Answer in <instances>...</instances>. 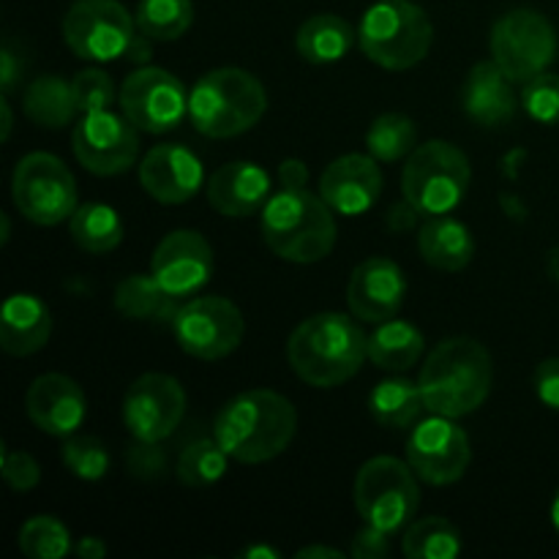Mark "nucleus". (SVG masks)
<instances>
[{
	"label": "nucleus",
	"instance_id": "7c9ffc66",
	"mask_svg": "<svg viewBox=\"0 0 559 559\" xmlns=\"http://www.w3.org/2000/svg\"><path fill=\"white\" fill-rule=\"evenodd\" d=\"M424 407L420 385L409 380H382L369 396V413L377 424L391 429H407Z\"/></svg>",
	"mask_w": 559,
	"mask_h": 559
},
{
	"label": "nucleus",
	"instance_id": "4468645a",
	"mask_svg": "<svg viewBox=\"0 0 559 559\" xmlns=\"http://www.w3.org/2000/svg\"><path fill=\"white\" fill-rule=\"evenodd\" d=\"M136 126L126 115H115L109 109L87 112L76 123L71 145L74 156L87 173L93 175H120L136 162L140 153V136Z\"/></svg>",
	"mask_w": 559,
	"mask_h": 559
},
{
	"label": "nucleus",
	"instance_id": "cd10ccee",
	"mask_svg": "<svg viewBox=\"0 0 559 559\" xmlns=\"http://www.w3.org/2000/svg\"><path fill=\"white\" fill-rule=\"evenodd\" d=\"M80 112L74 87L60 76H38L25 91V115L44 129H63Z\"/></svg>",
	"mask_w": 559,
	"mask_h": 559
},
{
	"label": "nucleus",
	"instance_id": "393cba45",
	"mask_svg": "<svg viewBox=\"0 0 559 559\" xmlns=\"http://www.w3.org/2000/svg\"><path fill=\"white\" fill-rule=\"evenodd\" d=\"M418 249L431 267L456 273L473 262L475 238L467 224L451 216H431L418 233Z\"/></svg>",
	"mask_w": 559,
	"mask_h": 559
},
{
	"label": "nucleus",
	"instance_id": "603ef678",
	"mask_svg": "<svg viewBox=\"0 0 559 559\" xmlns=\"http://www.w3.org/2000/svg\"><path fill=\"white\" fill-rule=\"evenodd\" d=\"M0 109H3V140H9V136H11V126H14V118H11L9 98H3V102H0Z\"/></svg>",
	"mask_w": 559,
	"mask_h": 559
},
{
	"label": "nucleus",
	"instance_id": "72a5a7b5",
	"mask_svg": "<svg viewBox=\"0 0 559 559\" xmlns=\"http://www.w3.org/2000/svg\"><path fill=\"white\" fill-rule=\"evenodd\" d=\"M415 123L407 115H380L366 131V147L377 162H399L415 151Z\"/></svg>",
	"mask_w": 559,
	"mask_h": 559
},
{
	"label": "nucleus",
	"instance_id": "f03ea898",
	"mask_svg": "<svg viewBox=\"0 0 559 559\" xmlns=\"http://www.w3.org/2000/svg\"><path fill=\"white\" fill-rule=\"evenodd\" d=\"M287 358L304 382L314 388H336L358 374L369 358V336L347 314L322 311L295 328Z\"/></svg>",
	"mask_w": 559,
	"mask_h": 559
},
{
	"label": "nucleus",
	"instance_id": "9b49d317",
	"mask_svg": "<svg viewBox=\"0 0 559 559\" xmlns=\"http://www.w3.org/2000/svg\"><path fill=\"white\" fill-rule=\"evenodd\" d=\"M134 27L136 20L118 0H76L63 20V38L76 58L107 63L123 58Z\"/></svg>",
	"mask_w": 559,
	"mask_h": 559
},
{
	"label": "nucleus",
	"instance_id": "864d4df0",
	"mask_svg": "<svg viewBox=\"0 0 559 559\" xmlns=\"http://www.w3.org/2000/svg\"><path fill=\"white\" fill-rule=\"evenodd\" d=\"M551 524H555V530L559 533V489H557L555 500H551Z\"/></svg>",
	"mask_w": 559,
	"mask_h": 559
},
{
	"label": "nucleus",
	"instance_id": "e433bc0d",
	"mask_svg": "<svg viewBox=\"0 0 559 559\" xmlns=\"http://www.w3.org/2000/svg\"><path fill=\"white\" fill-rule=\"evenodd\" d=\"M63 464L80 480H102L109 469V451L96 437L71 435L63 445Z\"/></svg>",
	"mask_w": 559,
	"mask_h": 559
},
{
	"label": "nucleus",
	"instance_id": "49530a36",
	"mask_svg": "<svg viewBox=\"0 0 559 559\" xmlns=\"http://www.w3.org/2000/svg\"><path fill=\"white\" fill-rule=\"evenodd\" d=\"M415 218H418V211L407 200L388 211V224H391L393 233H407V229H413Z\"/></svg>",
	"mask_w": 559,
	"mask_h": 559
},
{
	"label": "nucleus",
	"instance_id": "4c0bfd02",
	"mask_svg": "<svg viewBox=\"0 0 559 559\" xmlns=\"http://www.w3.org/2000/svg\"><path fill=\"white\" fill-rule=\"evenodd\" d=\"M524 109L530 118L538 123L557 126L559 123V76L557 74H538L530 82H524L522 93Z\"/></svg>",
	"mask_w": 559,
	"mask_h": 559
},
{
	"label": "nucleus",
	"instance_id": "20e7f679",
	"mask_svg": "<svg viewBox=\"0 0 559 559\" xmlns=\"http://www.w3.org/2000/svg\"><path fill=\"white\" fill-rule=\"evenodd\" d=\"M262 240L287 262L325 260L336 246L331 205L306 189H282L262 207Z\"/></svg>",
	"mask_w": 559,
	"mask_h": 559
},
{
	"label": "nucleus",
	"instance_id": "4be33fe9",
	"mask_svg": "<svg viewBox=\"0 0 559 559\" xmlns=\"http://www.w3.org/2000/svg\"><path fill=\"white\" fill-rule=\"evenodd\" d=\"M271 194V178L262 167L251 162L224 164L207 180V200L222 216H251L265 207Z\"/></svg>",
	"mask_w": 559,
	"mask_h": 559
},
{
	"label": "nucleus",
	"instance_id": "a878e982",
	"mask_svg": "<svg viewBox=\"0 0 559 559\" xmlns=\"http://www.w3.org/2000/svg\"><path fill=\"white\" fill-rule=\"evenodd\" d=\"M424 353V333L404 320L380 322L369 336V358L382 371H407Z\"/></svg>",
	"mask_w": 559,
	"mask_h": 559
},
{
	"label": "nucleus",
	"instance_id": "bb28decb",
	"mask_svg": "<svg viewBox=\"0 0 559 559\" xmlns=\"http://www.w3.org/2000/svg\"><path fill=\"white\" fill-rule=\"evenodd\" d=\"M353 27L347 20L336 14H317L300 25L298 38V52L300 58L309 63H336L353 47Z\"/></svg>",
	"mask_w": 559,
	"mask_h": 559
},
{
	"label": "nucleus",
	"instance_id": "6e6d98bb",
	"mask_svg": "<svg viewBox=\"0 0 559 559\" xmlns=\"http://www.w3.org/2000/svg\"><path fill=\"white\" fill-rule=\"evenodd\" d=\"M9 233H11V224H9V216H3V243L9 240Z\"/></svg>",
	"mask_w": 559,
	"mask_h": 559
},
{
	"label": "nucleus",
	"instance_id": "9d476101",
	"mask_svg": "<svg viewBox=\"0 0 559 559\" xmlns=\"http://www.w3.org/2000/svg\"><path fill=\"white\" fill-rule=\"evenodd\" d=\"M491 58L511 76V82H530L555 63V25L540 11H508L495 22V31H491Z\"/></svg>",
	"mask_w": 559,
	"mask_h": 559
},
{
	"label": "nucleus",
	"instance_id": "7ed1b4c3",
	"mask_svg": "<svg viewBox=\"0 0 559 559\" xmlns=\"http://www.w3.org/2000/svg\"><path fill=\"white\" fill-rule=\"evenodd\" d=\"M491 369L489 349L467 336L442 342L420 369V396L431 415L462 418L475 413L489 399Z\"/></svg>",
	"mask_w": 559,
	"mask_h": 559
},
{
	"label": "nucleus",
	"instance_id": "f704fd0d",
	"mask_svg": "<svg viewBox=\"0 0 559 559\" xmlns=\"http://www.w3.org/2000/svg\"><path fill=\"white\" fill-rule=\"evenodd\" d=\"M227 451L218 440H197L178 456V478L186 486H211L227 473Z\"/></svg>",
	"mask_w": 559,
	"mask_h": 559
},
{
	"label": "nucleus",
	"instance_id": "a18cd8bd",
	"mask_svg": "<svg viewBox=\"0 0 559 559\" xmlns=\"http://www.w3.org/2000/svg\"><path fill=\"white\" fill-rule=\"evenodd\" d=\"M20 76H22L20 58L11 52V47H3V52H0V87H3V96H9V93L14 91Z\"/></svg>",
	"mask_w": 559,
	"mask_h": 559
},
{
	"label": "nucleus",
	"instance_id": "8fccbe9b",
	"mask_svg": "<svg viewBox=\"0 0 559 559\" xmlns=\"http://www.w3.org/2000/svg\"><path fill=\"white\" fill-rule=\"evenodd\" d=\"M298 559H311V557H333V559H342L344 555L338 549H331V546H306V549H300Z\"/></svg>",
	"mask_w": 559,
	"mask_h": 559
},
{
	"label": "nucleus",
	"instance_id": "6ab92c4d",
	"mask_svg": "<svg viewBox=\"0 0 559 559\" xmlns=\"http://www.w3.org/2000/svg\"><path fill=\"white\" fill-rule=\"evenodd\" d=\"M382 191V173L374 164V156H349L328 164L320 178V197L331 205V211L342 216H360L369 211Z\"/></svg>",
	"mask_w": 559,
	"mask_h": 559
},
{
	"label": "nucleus",
	"instance_id": "a211bd4d",
	"mask_svg": "<svg viewBox=\"0 0 559 559\" xmlns=\"http://www.w3.org/2000/svg\"><path fill=\"white\" fill-rule=\"evenodd\" d=\"M407 295V278L402 267L388 257H371L353 271L347 284V304L353 317L364 322L393 320Z\"/></svg>",
	"mask_w": 559,
	"mask_h": 559
},
{
	"label": "nucleus",
	"instance_id": "ddd939ff",
	"mask_svg": "<svg viewBox=\"0 0 559 559\" xmlns=\"http://www.w3.org/2000/svg\"><path fill=\"white\" fill-rule=\"evenodd\" d=\"M120 109L140 131L164 134L189 112V96L178 76L156 66H145L126 76L120 87Z\"/></svg>",
	"mask_w": 559,
	"mask_h": 559
},
{
	"label": "nucleus",
	"instance_id": "c9c22d12",
	"mask_svg": "<svg viewBox=\"0 0 559 559\" xmlns=\"http://www.w3.org/2000/svg\"><path fill=\"white\" fill-rule=\"evenodd\" d=\"M20 549L31 559H60L71 551V535L55 516H33L22 524Z\"/></svg>",
	"mask_w": 559,
	"mask_h": 559
},
{
	"label": "nucleus",
	"instance_id": "423d86ee",
	"mask_svg": "<svg viewBox=\"0 0 559 559\" xmlns=\"http://www.w3.org/2000/svg\"><path fill=\"white\" fill-rule=\"evenodd\" d=\"M358 38L371 63L404 71L429 55L435 27L420 5L409 0H380L360 20Z\"/></svg>",
	"mask_w": 559,
	"mask_h": 559
},
{
	"label": "nucleus",
	"instance_id": "37998d69",
	"mask_svg": "<svg viewBox=\"0 0 559 559\" xmlns=\"http://www.w3.org/2000/svg\"><path fill=\"white\" fill-rule=\"evenodd\" d=\"M388 555V533L366 524L353 540V557L355 559H382Z\"/></svg>",
	"mask_w": 559,
	"mask_h": 559
},
{
	"label": "nucleus",
	"instance_id": "79ce46f5",
	"mask_svg": "<svg viewBox=\"0 0 559 559\" xmlns=\"http://www.w3.org/2000/svg\"><path fill=\"white\" fill-rule=\"evenodd\" d=\"M535 393L546 407L559 413V358H546L535 369Z\"/></svg>",
	"mask_w": 559,
	"mask_h": 559
},
{
	"label": "nucleus",
	"instance_id": "aec40b11",
	"mask_svg": "<svg viewBox=\"0 0 559 559\" xmlns=\"http://www.w3.org/2000/svg\"><path fill=\"white\" fill-rule=\"evenodd\" d=\"M25 407L33 424L41 431L55 437H71L85 424L87 399L71 377L44 374L27 388Z\"/></svg>",
	"mask_w": 559,
	"mask_h": 559
},
{
	"label": "nucleus",
	"instance_id": "f257e3e1",
	"mask_svg": "<svg viewBox=\"0 0 559 559\" xmlns=\"http://www.w3.org/2000/svg\"><path fill=\"white\" fill-rule=\"evenodd\" d=\"M298 429L289 399L276 391H246L229 399L216 418V440L229 459L262 464L287 451Z\"/></svg>",
	"mask_w": 559,
	"mask_h": 559
},
{
	"label": "nucleus",
	"instance_id": "412c9836",
	"mask_svg": "<svg viewBox=\"0 0 559 559\" xmlns=\"http://www.w3.org/2000/svg\"><path fill=\"white\" fill-rule=\"evenodd\" d=\"M140 183L153 200L180 205L200 191L202 162L180 145H158L142 158Z\"/></svg>",
	"mask_w": 559,
	"mask_h": 559
},
{
	"label": "nucleus",
	"instance_id": "b1692460",
	"mask_svg": "<svg viewBox=\"0 0 559 559\" xmlns=\"http://www.w3.org/2000/svg\"><path fill=\"white\" fill-rule=\"evenodd\" d=\"M52 317L36 295H11L0 314V347L14 358L38 353L49 342Z\"/></svg>",
	"mask_w": 559,
	"mask_h": 559
},
{
	"label": "nucleus",
	"instance_id": "5701e85b",
	"mask_svg": "<svg viewBox=\"0 0 559 559\" xmlns=\"http://www.w3.org/2000/svg\"><path fill=\"white\" fill-rule=\"evenodd\" d=\"M462 104L469 120L478 126H502L516 115V93L511 87V76L495 63V60H484V63L473 66L467 82L462 87Z\"/></svg>",
	"mask_w": 559,
	"mask_h": 559
},
{
	"label": "nucleus",
	"instance_id": "f8f14e48",
	"mask_svg": "<svg viewBox=\"0 0 559 559\" xmlns=\"http://www.w3.org/2000/svg\"><path fill=\"white\" fill-rule=\"evenodd\" d=\"M175 338L200 360L227 358L243 342V314L227 298H197L178 309L173 320Z\"/></svg>",
	"mask_w": 559,
	"mask_h": 559
},
{
	"label": "nucleus",
	"instance_id": "2eb2a0df",
	"mask_svg": "<svg viewBox=\"0 0 559 559\" xmlns=\"http://www.w3.org/2000/svg\"><path fill=\"white\" fill-rule=\"evenodd\" d=\"M186 393L169 374H142L123 399V424L136 442H162L180 426Z\"/></svg>",
	"mask_w": 559,
	"mask_h": 559
},
{
	"label": "nucleus",
	"instance_id": "58836bf2",
	"mask_svg": "<svg viewBox=\"0 0 559 559\" xmlns=\"http://www.w3.org/2000/svg\"><path fill=\"white\" fill-rule=\"evenodd\" d=\"M71 87H74L76 107H80L82 115L109 109V104H112V98H115L112 80H109L102 69L80 71V74L71 80Z\"/></svg>",
	"mask_w": 559,
	"mask_h": 559
},
{
	"label": "nucleus",
	"instance_id": "39448f33",
	"mask_svg": "<svg viewBox=\"0 0 559 559\" xmlns=\"http://www.w3.org/2000/svg\"><path fill=\"white\" fill-rule=\"evenodd\" d=\"M267 109L265 87L240 69L207 71L189 93V115L197 131L211 140H229L260 123Z\"/></svg>",
	"mask_w": 559,
	"mask_h": 559
},
{
	"label": "nucleus",
	"instance_id": "0eeeda50",
	"mask_svg": "<svg viewBox=\"0 0 559 559\" xmlns=\"http://www.w3.org/2000/svg\"><path fill=\"white\" fill-rule=\"evenodd\" d=\"M469 162L451 142H426L409 153L402 173L404 200L424 216H445L469 189Z\"/></svg>",
	"mask_w": 559,
	"mask_h": 559
},
{
	"label": "nucleus",
	"instance_id": "5fc2aeb1",
	"mask_svg": "<svg viewBox=\"0 0 559 559\" xmlns=\"http://www.w3.org/2000/svg\"><path fill=\"white\" fill-rule=\"evenodd\" d=\"M549 271H551V276H555L557 282H559V249L551 251V257H549Z\"/></svg>",
	"mask_w": 559,
	"mask_h": 559
},
{
	"label": "nucleus",
	"instance_id": "ea45409f",
	"mask_svg": "<svg viewBox=\"0 0 559 559\" xmlns=\"http://www.w3.org/2000/svg\"><path fill=\"white\" fill-rule=\"evenodd\" d=\"M3 480L11 491H31L41 480V469L31 453L3 451Z\"/></svg>",
	"mask_w": 559,
	"mask_h": 559
},
{
	"label": "nucleus",
	"instance_id": "3c124183",
	"mask_svg": "<svg viewBox=\"0 0 559 559\" xmlns=\"http://www.w3.org/2000/svg\"><path fill=\"white\" fill-rule=\"evenodd\" d=\"M240 557H246V559H260V557L276 559L278 551L276 549H267V546H251V549L240 551Z\"/></svg>",
	"mask_w": 559,
	"mask_h": 559
},
{
	"label": "nucleus",
	"instance_id": "2f4dec72",
	"mask_svg": "<svg viewBox=\"0 0 559 559\" xmlns=\"http://www.w3.org/2000/svg\"><path fill=\"white\" fill-rule=\"evenodd\" d=\"M409 559H451L462 551V533L442 516H429L407 530L402 544Z\"/></svg>",
	"mask_w": 559,
	"mask_h": 559
},
{
	"label": "nucleus",
	"instance_id": "f3484780",
	"mask_svg": "<svg viewBox=\"0 0 559 559\" xmlns=\"http://www.w3.org/2000/svg\"><path fill=\"white\" fill-rule=\"evenodd\" d=\"M153 276L173 298H186L213 276L211 243L194 229H175L153 251Z\"/></svg>",
	"mask_w": 559,
	"mask_h": 559
},
{
	"label": "nucleus",
	"instance_id": "c85d7f7f",
	"mask_svg": "<svg viewBox=\"0 0 559 559\" xmlns=\"http://www.w3.org/2000/svg\"><path fill=\"white\" fill-rule=\"evenodd\" d=\"M115 306L129 320H175L180 306L175 298L156 282V276H136L123 278L115 289Z\"/></svg>",
	"mask_w": 559,
	"mask_h": 559
},
{
	"label": "nucleus",
	"instance_id": "a19ab883",
	"mask_svg": "<svg viewBox=\"0 0 559 559\" xmlns=\"http://www.w3.org/2000/svg\"><path fill=\"white\" fill-rule=\"evenodd\" d=\"M126 462H129V473L142 480L162 478L164 469H167V459H164L158 442H140V445L129 448Z\"/></svg>",
	"mask_w": 559,
	"mask_h": 559
},
{
	"label": "nucleus",
	"instance_id": "473e14b6",
	"mask_svg": "<svg viewBox=\"0 0 559 559\" xmlns=\"http://www.w3.org/2000/svg\"><path fill=\"white\" fill-rule=\"evenodd\" d=\"M134 20L136 31L151 36L153 41H175L194 22V5L191 0H142Z\"/></svg>",
	"mask_w": 559,
	"mask_h": 559
},
{
	"label": "nucleus",
	"instance_id": "de8ad7c7",
	"mask_svg": "<svg viewBox=\"0 0 559 559\" xmlns=\"http://www.w3.org/2000/svg\"><path fill=\"white\" fill-rule=\"evenodd\" d=\"M151 55H153V38L145 36L142 31L134 33L129 49H126V60H129V63H145Z\"/></svg>",
	"mask_w": 559,
	"mask_h": 559
},
{
	"label": "nucleus",
	"instance_id": "c03bdc74",
	"mask_svg": "<svg viewBox=\"0 0 559 559\" xmlns=\"http://www.w3.org/2000/svg\"><path fill=\"white\" fill-rule=\"evenodd\" d=\"M278 180H282L284 189H306V183H309V169L298 158H287V162L278 164Z\"/></svg>",
	"mask_w": 559,
	"mask_h": 559
},
{
	"label": "nucleus",
	"instance_id": "6e6552de",
	"mask_svg": "<svg viewBox=\"0 0 559 559\" xmlns=\"http://www.w3.org/2000/svg\"><path fill=\"white\" fill-rule=\"evenodd\" d=\"M415 469L393 456H377L355 478V508L366 524L393 535L413 522L420 506Z\"/></svg>",
	"mask_w": 559,
	"mask_h": 559
},
{
	"label": "nucleus",
	"instance_id": "c756f323",
	"mask_svg": "<svg viewBox=\"0 0 559 559\" xmlns=\"http://www.w3.org/2000/svg\"><path fill=\"white\" fill-rule=\"evenodd\" d=\"M71 238L87 254H109L123 240V222L118 213L102 202H87L74 211L69 222Z\"/></svg>",
	"mask_w": 559,
	"mask_h": 559
},
{
	"label": "nucleus",
	"instance_id": "09e8293b",
	"mask_svg": "<svg viewBox=\"0 0 559 559\" xmlns=\"http://www.w3.org/2000/svg\"><path fill=\"white\" fill-rule=\"evenodd\" d=\"M74 551L80 559H102L107 555V546H104L102 538H82Z\"/></svg>",
	"mask_w": 559,
	"mask_h": 559
},
{
	"label": "nucleus",
	"instance_id": "dca6fc26",
	"mask_svg": "<svg viewBox=\"0 0 559 559\" xmlns=\"http://www.w3.org/2000/svg\"><path fill=\"white\" fill-rule=\"evenodd\" d=\"M407 462L420 480L431 486H451L467 473L469 440L445 415L418 424L407 440Z\"/></svg>",
	"mask_w": 559,
	"mask_h": 559
},
{
	"label": "nucleus",
	"instance_id": "1a4fd4ad",
	"mask_svg": "<svg viewBox=\"0 0 559 559\" xmlns=\"http://www.w3.org/2000/svg\"><path fill=\"white\" fill-rule=\"evenodd\" d=\"M11 191L16 211L41 227H55L76 211L74 175L52 153H27L16 164Z\"/></svg>",
	"mask_w": 559,
	"mask_h": 559
}]
</instances>
